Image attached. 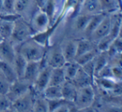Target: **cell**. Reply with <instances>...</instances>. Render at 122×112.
Segmentation results:
<instances>
[{"label": "cell", "instance_id": "1", "mask_svg": "<svg viewBox=\"0 0 122 112\" xmlns=\"http://www.w3.org/2000/svg\"><path fill=\"white\" fill-rule=\"evenodd\" d=\"M48 47V46H47ZM47 47L42 46L36 41L29 38V39L19 44L16 50L27 60L29 61H40L44 58L47 50Z\"/></svg>", "mask_w": 122, "mask_h": 112}, {"label": "cell", "instance_id": "2", "mask_svg": "<svg viewBox=\"0 0 122 112\" xmlns=\"http://www.w3.org/2000/svg\"><path fill=\"white\" fill-rule=\"evenodd\" d=\"M34 34L31 26L23 19L22 17L14 22V29L9 40L11 42H16L21 44L24 41L29 39Z\"/></svg>", "mask_w": 122, "mask_h": 112}, {"label": "cell", "instance_id": "3", "mask_svg": "<svg viewBox=\"0 0 122 112\" xmlns=\"http://www.w3.org/2000/svg\"><path fill=\"white\" fill-rule=\"evenodd\" d=\"M95 96V90L93 85H88V86L82 87L78 89L77 90L76 98L75 100V107L77 110H83L84 109L88 108L93 103L94 99Z\"/></svg>", "mask_w": 122, "mask_h": 112}, {"label": "cell", "instance_id": "4", "mask_svg": "<svg viewBox=\"0 0 122 112\" xmlns=\"http://www.w3.org/2000/svg\"><path fill=\"white\" fill-rule=\"evenodd\" d=\"M44 58H45L46 65H49L52 68L62 67L65 63V60L61 49V45L59 44L58 45L56 44L52 48H49L48 46Z\"/></svg>", "mask_w": 122, "mask_h": 112}, {"label": "cell", "instance_id": "5", "mask_svg": "<svg viewBox=\"0 0 122 112\" xmlns=\"http://www.w3.org/2000/svg\"><path fill=\"white\" fill-rule=\"evenodd\" d=\"M33 105H34V93L31 89L29 92L11 102L9 110L33 111Z\"/></svg>", "mask_w": 122, "mask_h": 112}, {"label": "cell", "instance_id": "6", "mask_svg": "<svg viewBox=\"0 0 122 112\" xmlns=\"http://www.w3.org/2000/svg\"><path fill=\"white\" fill-rule=\"evenodd\" d=\"M31 89H32V85L22 79H18L17 80L10 84L9 91L6 95L12 102L29 92Z\"/></svg>", "mask_w": 122, "mask_h": 112}, {"label": "cell", "instance_id": "7", "mask_svg": "<svg viewBox=\"0 0 122 112\" xmlns=\"http://www.w3.org/2000/svg\"><path fill=\"white\" fill-rule=\"evenodd\" d=\"M53 68L49 65H45L42 67L32 85V89L36 93H42L43 90L49 85L50 75Z\"/></svg>", "mask_w": 122, "mask_h": 112}, {"label": "cell", "instance_id": "8", "mask_svg": "<svg viewBox=\"0 0 122 112\" xmlns=\"http://www.w3.org/2000/svg\"><path fill=\"white\" fill-rule=\"evenodd\" d=\"M61 19H62V15L59 18H58L57 20L54 22V24H53L52 26H50V27H49V28H46L45 29L40 31V32L34 33V34L31 36V39H34V41H36L38 44H41L42 46L47 47L48 44H49V39H50V37L52 36L54 30L58 28Z\"/></svg>", "mask_w": 122, "mask_h": 112}, {"label": "cell", "instance_id": "9", "mask_svg": "<svg viewBox=\"0 0 122 112\" xmlns=\"http://www.w3.org/2000/svg\"><path fill=\"white\" fill-rule=\"evenodd\" d=\"M16 52V48L9 39H4L0 43V60L13 65Z\"/></svg>", "mask_w": 122, "mask_h": 112}, {"label": "cell", "instance_id": "10", "mask_svg": "<svg viewBox=\"0 0 122 112\" xmlns=\"http://www.w3.org/2000/svg\"><path fill=\"white\" fill-rule=\"evenodd\" d=\"M50 24V19L47 13L43 9H39V11L34 14V17L32 19L31 28L34 33L40 32V31L48 28V25Z\"/></svg>", "mask_w": 122, "mask_h": 112}, {"label": "cell", "instance_id": "11", "mask_svg": "<svg viewBox=\"0 0 122 112\" xmlns=\"http://www.w3.org/2000/svg\"><path fill=\"white\" fill-rule=\"evenodd\" d=\"M110 26H111V18H110V14H107L103 19V20L100 22L98 27L95 29L93 34L88 39H90L94 43H97L101 38L105 37L110 34Z\"/></svg>", "mask_w": 122, "mask_h": 112}, {"label": "cell", "instance_id": "12", "mask_svg": "<svg viewBox=\"0 0 122 112\" xmlns=\"http://www.w3.org/2000/svg\"><path fill=\"white\" fill-rule=\"evenodd\" d=\"M40 70H41L40 61L28 62L22 80H25L28 83H29L30 85H33V84H34L35 79L37 78Z\"/></svg>", "mask_w": 122, "mask_h": 112}, {"label": "cell", "instance_id": "13", "mask_svg": "<svg viewBox=\"0 0 122 112\" xmlns=\"http://www.w3.org/2000/svg\"><path fill=\"white\" fill-rule=\"evenodd\" d=\"M70 81L76 86L77 89L82 88V87L88 86V85H94V78L88 75L81 66L78 70L77 73L74 76Z\"/></svg>", "mask_w": 122, "mask_h": 112}, {"label": "cell", "instance_id": "14", "mask_svg": "<svg viewBox=\"0 0 122 112\" xmlns=\"http://www.w3.org/2000/svg\"><path fill=\"white\" fill-rule=\"evenodd\" d=\"M100 12L102 11L100 0H82L80 3L79 14H95Z\"/></svg>", "mask_w": 122, "mask_h": 112}, {"label": "cell", "instance_id": "15", "mask_svg": "<svg viewBox=\"0 0 122 112\" xmlns=\"http://www.w3.org/2000/svg\"><path fill=\"white\" fill-rule=\"evenodd\" d=\"M61 90H62V98L64 100L71 103L75 102L78 89L70 80H66L61 85Z\"/></svg>", "mask_w": 122, "mask_h": 112}, {"label": "cell", "instance_id": "16", "mask_svg": "<svg viewBox=\"0 0 122 112\" xmlns=\"http://www.w3.org/2000/svg\"><path fill=\"white\" fill-rule=\"evenodd\" d=\"M77 40H68L63 46H61L62 53L65 62L74 61L76 56Z\"/></svg>", "mask_w": 122, "mask_h": 112}, {"label": "cell", "instance_id": "17", "mask_svg": "<svg viewBox=\"0 0 122 112\" xmlns=\"http://www.w3.org/2000/svg\"><path fill=\"white\" fill-rule=\"evenodd\" d=\"M106 15L107 14L103 12L97 13V14H95L92 15L88 25H87V27L84 30V33H85V34L86 35L87 38H90V36L93 34V32L95 30V29L98 27V25L100 24V22L103 20V19Z\"/></svg>", "mask_w": 122, "mask_h": 112}, {"label": "cell", "instance_id": "18", "mask_svg": "<svg viewBox=\"0 0 122 112\" xmlns=\"http://www.w3.org/2000/svg\"><path fill=\"white\" fill-rule=\"evenodd\" d=\"M0 72L10 84L18 80L14 66L2 60H0Z\"/></svg>", "mask_w": 122, "mask_h": 112}, {"label": "cell", "instance_id": "19", "mask_svg": "<svg viewBox=\"0 0 122 112\" xmlns=\"http://www.w3.org/2000/svg\"><path fill=\"white\" fill-rule=\"evenodd\" d=\"M101 11L107 14H115L121 11V4L117 0H100Z\"/></svg>", "mask_w": 122, "mask_h": 112}, {"label": "cell", "instance_id": "20", "mask_svg": "<svg viewBox=\"0 0 122 112\" xmlns=\"http://www.w3.org/2000/svg\"><path fill=\"white\" fill-rule=\"evenodd\" d=\"M33 111L47 112L49 111V102L41 93H34V105Z\"/></svg>", "mask_w": 122, "mask_h": 112}, {"label": "cell", "instance_id": "21", "mask_svg": "<svg viewBox=\"0 0 122 112\" xmlns=\"http://www.w3.org/2000/svg\"><path fill=\"white\" fill-rule=\"evenodd\" d=\"M66 81V79L64 73L63 66L53 68L50 75L49 85H62Z\"/></svg>", "mask_w": 122, "mask_h": 112}, {"label": "cell", "instance_id": "22", "mask_svg": "<svg viewBox=\"0 0 122 112\" xmlns=\"http://www.w3.org/2000/svg\"><path fill=\"white\" fill-rule=\"evenodd\" d=\"M27 63H28L27 60L17 51V52H16V55H15V59H14V64H13V66H14V69L16 72L18 79L23 78Z\"/></svg>", "mask_w": 122, "mask_h": 112}, {"label": "cell", "instance_id": "23", "mask_svg": "<svg viewBox=\"0 0 122 112\" xmlns=\"http://www.w3.org/2000/svg\"><path fill=\"white\" fill-rule=\"evenodd\" d=\"M41 94L47 100L62 99L61 85H48Z\"/></svg>", "mask_w": 122, "mask_h": 112}, {"label": "cell", "instance_id": "24", "mask_svg": "<svg viewBox=\"0 0 122 112\" xmlns=\"http://www.w3.org/2000/svg\"><path fill=\"white\" fill-rule=\"evenodd\" d=\"M95 43L91 41L90 39H79L77 40V48H76V56L75 58L78 56L81 55V54H85L86 52L92 50V49H95Z\"/></svg>", "mask_w": 122, "mask_h": 112}, {"label": "cell", "instance_id": "25", "mask_svg": "<svg viewBox=\"0 0 122 112\" xmlns=\"http://www.w3.org/2000/svg\"><path fill=\"white\" fill-rule=\"evenodd\" d=\"M80 67V65L75 60L70 62H65V65H63V70L66 80H71L75 75V74L77 73Z\"/></svg>", "mask_w": 122, "mask_h": 112}, {"label": "cell", "instance_id": "26", "mask_svg": "<svg viewBox=\"0 0 122 112\" xmlns=\"http://www.w3.org/2000/svg\"><path fill=\"white\" fill-rule=\"evenodd\" d=\"M93 14H78L75 17V28L78 30L83 31L87 27L90 19H91Z\"/></svg>", "mask_w": 122, "mask_h": 112}, {"label": "cell", "instance_id": "27", "mask_svg": "<svg viewBox=\"0 0 122 112\" xmlns=\"http://www.w3.org/2000/svg\"><path fill=\"white\" fill-rule=\"evenodd\" d=\"M14 22L4 21L0 19V34L4 39H10L14 29Z\"/></svg>", "mask_w": 122, "mask_h": 112}, {"label": "cell", "instance_id": "28", "mask_svg": "<svg viewBox=\"0 0 122 112\" xmlns=\"http://www.w3.org/2000/svg\"><path fill=\"white\" fill-rule=\"evenodd\" d=\"M98 53H99L98 49H92V50L89 51V52H86V53H85V54L76 57L75 60L81 66V65L86 64L87 62L94 60V59L95 58V56L98 54Z\"/></svg>", "mask_w": 122, "mask_h": 112}, {"label": "cell", "instance_id": "29", "mask_svg": "<svg viewBox=\"0 0 122 112\" xmlns=\"http://www.w3.org/2000/svg\"><path fill=\"white\" fill-rule=\"evenodd\" d=\"M114 39L110 35L105 36V37L101 38L98 42L96 43V45H97V48L96 49H98L99 52H105V51L108 50L109 47L110 46L111 43L113 42Z\"/></svg>", "mask_w": 122, "mask_h": 112}, {"label": "cell", "instance_id": "30", "mask_svg": "<svg viewBox=\"0 0 122 112\" xmlns=\"http://www.w3.org/2000/svg\"><path fill=\"white\" fill-rule=\"evenodd\" d=\"M29 4H30V0H14V12L18 13V14H19L21 15V14L24 13L28 9Z\"/></svg>", "mask_w": 122, "mask_h": 112}, {"label": "cell", "instance_id": "31", "mask_svg": "<svg viewBox=\"0 0 122 112\" xmlns=\"http://www.w3.org/2000/svg\"><path fill=\"white\" fill-rule=\"evenodd\" d=\"M21 17H22V15L15 12H4L2 14H0V19L1 20L9 21V22H15L17 19H19Z\"/></svg>", "mask_w": 122, "mask_h": 112}, {"label": "cell", "instance_id": "32", "mask_svg": "<svg viewBox=\"0 0 122 112\" xmlns=\"http://www.w3.org/2000/svg\"><path fill=\"white\" fill-rule=\"evenodd\" d=\"M10 83L0 72V95H6L9 91Z\"/></svg>", "mask_w": 122, "mask_h": 112}, {"label": "cell", "instance_id": "33", "mask_svg": "<svg viewBox=\"0 0 122 112\" xmlns=\"http://www.w3.org/2000/svg\"><path fill=\"white\" fill-rule=\"evenodd\" d=\"M80 0H65V10L69 11L70 9H76L77 13L79 14L80 11Z\"/></svg>", "mask_w": 122, "mask_h": 112}, {"label": "cell", "instance_id": "34", "mask_svg": "<svg viewBox=\"0 0 122 112\" xmlns=\"http://www.w3.org/2000/svg\"><path fill=\"white\" fill-rule=\"evenodd\" d=\"M81 68L83 69L90 76L93 77V78L95 77V61H94V60L87 62L85 65H81Z\"/></svg>", "mask_w": 122, "mask_h": 112}, {"label": "cell", "instance_id": "35", "mask_svg": "<svg viewBox=\"0 0 122 112\" xmlns=\"http://www.w3.org/2000/svg\"><path fill=\"white\" fill-rule=\"evenodd\" d=\"M111 71H112L114 80H116V81H121V78H122L121 65H111Z\"/></svg>", "mask_w": 122, "mask_h": 112}, {"label": "cell", "instance_id": "36", "mask_svg": "<svg viewBox=\"0 0 122 112\" xmlns=\"http://www.w3.org/2000/svg\"><path fill=\"white\" fill-rule=\"evenodd\" d=\"M11 101L7 95H0V111H6L9 110Z\"/></svg>", "mask_w": 122, "mask_h": 112}, {"label": "cell", "instance_id": "37", "mask_svg": "<svg viewBox=\"0 0 122 112\" xmlns=\"http://www.w3.org/2000/svg\"><path fill=\"white\" fill-rule=\"evenodd\" d=\"M3 5H4V12H14V0H2Z\"/></svg>", "mask_w": 122, "mask_h": 112}, {"label": "cell", "instance_id": "38", "mask_svg": "<svg viewBox=\"0 0 122 112\" xmlns=\"http://www.w3.org/2000/svg\"><path fill=\"white\" fill-rule=\"evenodd\" d=\"M4 13V5H3V1L0 0V14Z\"/></svg>", "mask_w": 122, "mask_h": 112}, {"label": "cell", "instance_id": "39", "mask_svg": "<svg viewBox=\"0 0 122 112\" xmlns=\"http://www.w3.org/2000/svg\"><path fill=\"white\" fill-rule=\"evenodd\" d=\"M3 40H4V39H3V37H2V36H1V34H0V43L2 42Z\"/></svg>", "mask_w": 122, "mask_h": 112}, {"label": "cell", "instance_id": "40", "mask_svg": "<svg viewBox=\"0 0 122 112\" xmlns=\"http://www.w3.org/2000/svg\"><path fill=\"white\" fill-rule=\"evenodd\" d=\"M117 1H118L119 3H120V4H121V0H117Z\"/></svg>", "mask_w": 122, "mask_h": 112}, {"label": "cell", "instance_id": "41", "mask_svg": "<svg viewBox=\"0 0 122 112\" xmlns=\"http://www.w3.org/2000/svg\"><path fill=\"white\" fill-rule=\"evenodd\" d=\"M81 1H82V0H80V3H81Z\"/></svg>", "mask_w": 122, "mask_h": 112}]
</instances>
